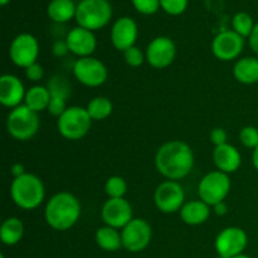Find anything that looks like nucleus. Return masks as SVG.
Instances as JSON below:
<instances>
[{
    "mask_svg": "<svg viewBox=\"0 0 258 258\" xmlns=\"http://www.w3.org/2000/svg\"><path fill=\"white\" fill-rule=\"evenodd\" d=\"M10 197L15 206L24 211H33L43 203L45 188L42 179L34 174L25 173L14 178L10 185Z\"/></svg>",
    "mask_w": 258,
    "mask_h": 258,
    "instance_id": "obj_3",
    "label": "nucleus"
},
{
    "mask_svg": "<svg viewBox=\"0 0 258 258\" xmlns=\"http://www.w3.org/2000/svg\"><path fill=\"white\" fill-rule=\"evenodd\" d=\"M232 258H251V257H248V256H247V254L241 253V254H238V256H234V257H232Z\"/></svg>",
    "mask_w": 258,
    "mask_h": 258,
    "instance_id": "obj_42",
    "label": "nucleus"
},
{
    "mask_svg": "<svg viewBox=\"0 0 258 258\" xmlns=\"http://www.w3.org/2000/svg\"><path fill=\"white\" fill-rule=\"evenodd\" d=\"M40 127L38 112L30 110L23 103L13 108L7 118V130L12 138L19 141H27L37 135Z\"/></svg>",
    "mask_w": 258,
    "mask_h": 258,
    "instance_id": "obj_4",
    "label": "nucleus"
},
{
    "mask_svg": "<svg viewBox=\"0 0 258 258\" xmlns=\"http://www.w3.org/2000/svg\"><path fill=\"white\" fill-rule=\"evenodd\" d=\"M133 214V207L125 198H108L101 209V218L105 226L116 229H122L130 223L134 219Z\"/></svg>",
    "mask_w": 258,
    "mask_h": 258,
    "instance_id": "obj_15",
    "label": "nucleus"
},
{
    "mask_svg": "<svg viewBox=\"0 0 258 258\" xmlns=\"http://www.w3.org/2000/svg\"><path fill=\"white\" fill-rule=\"evenodd\" d=\"M111 17L112 8L107 0H82L76 12L78 25L91 32L107 25Z\"/></svg>",
    "mask_w": 258,
    "mask_h": 258,
    "instance_id": "obj_5",
    "label": "nucleus"
},
{
    "mask_svg": "<svg viewBox=\"0 0 258 258\" xmlns=\"http://www.w3.org/2000/svg\"><path fill=\"white\" fill-rule=\"evenodd\" d=\"M44 76V70L40 64L34 63V64L29 66V67L25 68V77L27 80H29L30 82H38L40 81Z\"/></svg>",
    "mask_w": 258,
    "mask_h": 258,
    "instance_id": "obj_35",
    "label": "nucleus"
},
{
    "mask_svg": "<svg viewBox=\"0 0 258 258\" xmlns=\"http://www.w3.org/2000/svg\"><path fill=\"white\" fill-rule=\"evenodd\" d=\"M122 247L128 252H141L150 244L153 238V229L148 221L134 218L128 224L121 229Z\"/></svg>",
    "mask_w": 258,
    "mask_h": 258,
    "instance_id": "obj_10",
    "label": "nucleus"
},
{
    "mask_svg": "<svg viewBox=\"0 0 258 258\" xmlns=\"http://www.w3.org/2000/svg\"><path fill=\"white\" fill-rule=\"evenodd\" d=\"M227 131L222 127H216L211 133V141L214 146H221L227 144Z\"/></svg>",
    "mask_w": 258,
    "mask_h": 258,
    "instance_id": "obj_36",
    "label": "nucleus"
},
{
    "mask_svg": "<svg viewBox=\"0 0 258 258\" xmlns=\"http://www.w3.org/2000/svg\"><path fill=\"white\" fill-rule=\"evenodd\" d=\"M213 208L214 213H216L217 216H224V214H227V212H228V207H227L226 202H221V203L216 204Z\"/></svg>",
    "mask_w": 258,
    "mask_h": 258,
    "instance_id": "obj_39",
    "label": "nucleus"
},
{
    "mask_svg": "<svg viewBox=\"0 0 258 258\" xmlns=\"http://www.w3.org/2000/svg\"><path fill=\"white\" fill-rule=\"evenodd\" d=\"M134 7L141 14H154L160 7V0H133Z\"/></svg>",
    "mask_w": 258,
    "mask_h": 258,
    "instance_id": "obj_33",
    "label": "nucleus"
},
{
    "mask_svg": "<svg viewBox=\"0 0 258 258\" xmlns=\"http://www.w3.org/2000/svg\"><path fill=\"white\" fill-rule=\"evenodd\" d=\"M52 52L55 57H64L68 52H70V48L66 40H57V42L53 44Z\"/></svg>",
    "mask_w": 258,
    "mask_h": 258,
    "instance_id": "obj_37",
    "label": "nucleus"
},
{
    "mask_svg": "<svg viewBox=\"0 0 258 258\" xmlns=\"http://www.w3.org/2000/svg\"><path fill=\"white\" fill-rule=\"evenodd\" d=\"M24 236V224L17 217L5 219L0 228V238L7 246H14L19 243Z\"/></svg>",
    "mask_w": 258,
    "mask_h": 258,
    "instance_id": "obj_23",
    "label": "nucleus"
},
{
    "mask_svg": "<svg viewBox=\"0 0 258 258\" xmlns=\"http://www.w3.org/2000/svg\"><path fill=\"white\" fill-rule=\"evenodd\" d=\"M248 243L246 232L239 227H227L216 238V251L221 258H232L243 253Z\"/></svg>",
    "mask_w": 258,
    "mask_h": 258,
    "instance_id": "obj_12",
    "label": "nucleus"
},
{
    "mask_svg": "<svg viewBox=\"0 0 258 258\" xmlns=\"http://www.w3.org/2000/svg\"><path fill=\"white\" fill-rule=\"evenodd\" d=\"M239 141L247 149H254L258 146V128L254 126H246L239 133Z\"/></svg>",
    "mask_w": 258,
    "mask_h": 258,
    "instance_id": "obj_30",
    "label": "nucleus"
},
{
    "mask_svg": "<svg viewBox=\"0 0 258 258\" xmlns=\"http://www.w3.org/2000/svg\"><path fill=\"white\" fill-rule=\"evenodd\" d=\"M185 193L178 181L166 180L159 184L154 194L155 206L161 213L171 214L180 212L185 204Z\"/></svg>",
    "mask_w": 258,
    "mask_h": 258,
    "instance_id": "obj_9",
    "label": "nucleus"
},
{
    "mask_svg": "<svg viewBox=\"0 0 258 258\" xmlns=\"http://www.w3.org/2000/svg\"><path fill=\"white\" fill-rule=\"evenodd\" d=\"M146 62L155 70H164L174 62L176 57L175 43L168 37H158L151 40L146 48Z\"/></svg>",
    "mask_w": 258,
    "mask_h": 258,
    "instance_id": "obj_14",
    "label": "nucleus"
},
{
    "mask_svg": "<svg viewBox=\"0 0 258 258\" xmlns=\"http://www.w3.org/2000/svg\"><path fill=\"white\" fill-rule=\"evenodd\" d=\"M70 52L78 55L80 58L92 57V53L97 47V40L91 30L82 27L73 28L66 38Z\"/></svg>",
    "mask_w": 258,
    "mask_h": 258,
    "instance_id": "obj_17",
    "label": "nucleus"
},
{
    "mask_svg": "<svg viewBox=\"0 0 258 258\" xmlns=\"http://www.w3.org/2000/svg\"><path fill=\"white\" fill-rule=\"evenodd\" d=\"M233 76L243 85L258 83V58L244 57L237 60L233 67Z\"/></svg>",
    "mask_w": 258,
    "mask_h": 258,
    "instance_id": "obj_21",
    "label": "nucleus"
},
{
    "mask_svg": "<svg viewBox=\"0 0 258 258\" xmlns=\"http://www.w3.org/2000/svg\"><path fill=\"white\" fill-rule=\"evenodd\" d=\"M92 118L87 110L81 106H71L57 120V128L67 140H81L91 130Z\"/></svg>",
    "mask_w": 258,
    "mask_h": 258,
    "instance_id": "obj_6",
    "label": "nucleus"
},
{
    "mask_svg": "<svg viewBox=\"0 0 258 258\" xmlns=\"http://www.w3.org/2000/svg\"><path fill=\"white\" fill-rule=\"evenodd\" d=\"M244 38L234 30H226L217 35L212 43V52L217 59L231 62L237 59L243 52Z\"/></svg>",
    "mask_w": 258,
    "mask_h": 258,
    "instance_id": "obj_13",
    "label": "nucleus"
},
{
    "mask_svg": "<svg viewBox=\"0 0 258 258\" xmlns=\"http://www.w3.org/2000/svg\"><path fill=\"white\" fill-rule=\"evenodd\" d=\"M24 85L14 75H3L0 77V103L5 107L15 108L23 105L25 100Z\"/></svg>",
    "mask_w": 258,
    "mask_h": 258,
    "instance_id": "obj_16",
    "label": "nucleus"
},
{
    "mask_svg": "<svg viewBox=\"0 0 258 258\" xmlns=\"http://www.w3.org/2000/svg\"><path fill=\"white\" fill-rule=\"evenodd\" d=\"M231 186L232 183L228 174L219 170L211 171L199 181V198L208 206L214 207L216 204L224 202L231 191Z\"/></svg>",
    "mask_w": 258,
    "mask_h": 258,
    "instance_id": "obj_7",
    "label": "nucleus"
},
{
    "mask_svg": "<svg viewBox=\"0 0 258 258\" xmlns=\"http://www.w3.org/2000/svg\"><path fill=\"white\" fill-rule=\"evenodd\" d=\"M39 43L32 34L23 33L14 38L9 48V57L17 67L27 68L37 63Z\"/></svg>",
    "mask_w": 258,
    "mask_h": 258,
    "instance_id": "obj_11",
    "label": "nucleus"
},
{
    "mask_svg": "<svg viewBox=\"0 0 258 258\" xmlns=\"http://www.w3.org/2000/svg\"><path fill=\"white\" fill-rule=\"evenodd\" d=\"M138 39V25L131 18H120L111 30V42L117 50H127Z\"/></svg>",
    "mask_w": 258,
    "mask_h": 258,
    "instance_id": "obj_18",
    "label": "nucleus"
},
{
    "mask_svg": "<svg viewBox=\"0 0 258 258\" xmlns=\"http://www.w3.org/2000/svg\"><path fill=\"white\" fill-rule=\"evenodd\" d=\"M123 58H125L126 64L130 66L133 68H138L140 66L144 64V62L146 60V55L144 54L143 50L140 48H138L136 45L128 48L127 50L123 52Z\"/></svg>",
    "mask_w": 258,
    "mask_h": 258,
    "instance_id": "obj_31",
    "label": "nucleus"
},
{
    "mask_svg": "<svg viewBox=\"0 0 258 258\" xmlns=\"http://www.w3.org/2000/svg\"><path fill=\"white\" fill-rule=\"evenodd\" d=\"M86 110H87L88 115L92 118V121H102L106 120L112 113L113 106L112 102L107 97L98 96V97L92 98L88 102Z\"/></svg>",
    "mask_w": 258,
    "mask_h": 258,
    "instance_id": "obj_26",
    "label": "nucleus"
},
{
    "mask_svg": "<svg viewBox=\"0 0 258 258\" xmlns=\"http://www.w3.org/2000/svg\"><path fill=\"white\" fill-rule=\"evenodd\" d=\"M155 166L159 174L168 180H181L194 168L193 150L184 141H168L156 151Z\"/></svg>",
    "mask_w": 258,
    "mask_h": 258,
    "instance_id": "obj_1",
    "label": "nucleus"
},
{
    "mask_svg": "<svg viewBox=\"0 0 258 258\" xmlns=\"http://www.w3.org/2000/svg\"><path fill=\"white\" fill-rule=\"evenodd\" d=\"M82 207L80 201L68 191L54 194L45 204L44 218L54 231H68L80 219Z\"/></svg>",
    "mask_w": 258,
    "mask_h": 258,
    "instance_id": "obj_2",
    "label": "nucleus"
},
{
    "mask_svg": "<svg viewBox=\"0 0 258 258\" xmlns=\"http://www.w3.org/2000/svg\"><path fill=\"white\" fill-rule=\"evenodd\" d=\"M95 239L97 246L106 252H116L122 247V237L118 229L103 226L96 231Z\"/></svg>",
    "mask_w": 258,
    "mask_h": 258,
    "instance_id": "obj_22",
    "label": "nucleus"
},
{
    "mask_svg": "<svg viewBox=\"0 0 258 258\" xmlns=\"http://www.w3.org/2000/svg\"><path fill=\"white\" fill-rule=\"evenodd\" d=\"M73 75L78 82L87 87H100L107 81L108 71L97 58L85 57L75 62Z\"/></svg>",
    "mask_w": 258,
    "mask_h": 258,
    "instance_id": "obj_8",
    "label": "nucleus"
},
{
    "mask_svg": "<svg viewBox=\"0 0 258 258\" xmlns=\"http://www.w3.org/2000/svg\"><path fill=\"white\" fill-rule=\"evenodd\" d=\"M213 161L219 171L226 174L234 173L242 164L241 153L231 144L216 146L213 150Z\"/></svg>",
    "mask_w": 258,
    "mask_h": 258,
    "instance_id": "obj_19",
    "label": "nucleus"
},
{
    "mask_svg": "<svg viewBox=\"0 0 258 258\" xmlns=\"http://www.w3.org/2000/svg\"><path fill=\"white\" fill-rule=\"evenodd\" d=\"M232 24H233L234 32L243 38H249V35L252 34V30H253L254 25H256L253 23V19H252L251 15L243 12L237 13V14L234 15L233 20H232Z\"/></svg>",
    "mask_w": 258,
    "mask_h": 258,
    "instance_id": "obj_28",
    "label": "nucleus"
},
{
    "mask_svg": "<svg viewBox=\"0 0 258 258\" xmlns=\"http://www.w3.org/2000/svg\"><path fill=\"white\" fill-rule=\"evenodd\" d=\"M77 8L72 0H53L48 5V15L57 23H64L76 17Z\"/></svg>",
    "mask_w": 258,
    "mask_h": 258,
    "instance_id": "obj_25",
    "label": "nucleus"
},
{
    "mask_svg": "<svg viewBox=\"0 0 258 258\" xmlns=\"http://www.w3.org/2000/svg\"><path fill=\"white\" fill-rule=\"evenodd\" d=\"M12 174L14 178H18V176H22L23 174H25L24 171V166L22 164H14L12 166Z\"/></svg>",
    "mask_w": 258,
    "mask_h": 258,
    "instance_id": "obj_40",
    "label": "nucleus"
},
{
    "mask_svg": "<svg viewBox=\"0 0 258 258\" xmlns=\"http://www.w3.org/2000/svg\"><path fill=\"white\" fill-rule=\"evenodd\" d=\"M50 98H52V95H50L49 90L47 87H44V86H33L27 91L24 105L29 107L30 110L39 113L42 111L47 110Z\"/></svg>",
    "mask_w": 258,
    "mask_h": 258,
    "instance_id": "obj_24",
    "label": "nucleus"
},
{
    "mask_svg": "<svg viewBox=\"0 0 258 258\" xmlns=\"http://www.w3.org/2000/svg\"><path fill=\"white\" fill-rule=\"evenodd\" d=\"M105 191L111 199L123 198L127 191V183L122 176L113 175L106 180L105 184Z\"/></svg>",
    "mask_w": 258,
    "mask_h": 258,
    "instance_id": "obj_29",
    "label": "nucleus"
},
{
    "mask_svg": "<svg viewBox=\"0 0 258 258\" xmlns=\"http://www.w3.org/2000/svg\"><path fill=\"white\" fill-rule=\"evenodd\" d=\"M249 45H251L252 50L258 54V23L254 25L252 34L249 35Z\"/></svg>",
    "mask_w": 258,
    "mask_h": 258,
    "instance_id": "obj_38",
    "label": "nucleus"
},
{
    "mask_svg": "<svg viewBox=\"0 0 258 258\" xmlns=\"http://www.w3.org/2000/svg\"><path fill=\"white\" fill-rule=\"evenodd\" d=\"M67 100H63V98L60 97H52L50 98V102L49 105H48V108L47 111L50 113L52 116H54V117H60V116L63 115V113L66 112V110H67V102H66Z\"/></svg>",
    "mask_w": 258,
    "mask_h": 258,
    "instance_id": "obj_34",
    "label": "nucleus"
},
{
    "mask_svg": "<svg viewBox=\"0 0 258 258\" xmlns=\"http://www.w3.org/2000/svg\"><path fill=\"white\" fill-rule=\"evenodd\" d=\"M252 164H253L254 169L258 171V146L253 150L252 153Z\"/></svg>",
    "mask_w": 258,
    "mask_h": 258,
    "instance_id": "obj_41",
    "label": "nucleus"
},
{
    "mask_svg": "<svg viewBox=\"0 0 258 258\" xmlns=\"http://www.w3.org/2000/svg\"><path fill=\"white\" fill-rule=\"evenodd\" d=\"M8 2H9V0H2V5H5Z\"/></svg>",
    "mask_w": 258,
    "mask_h": 258,
    "instance_id": "obj_43",
    "label": "nucleus"
},
{
    "mask_svg": "<svg viewBox=\"0 0 258 258\" xmlns=\"http://www.w3.org/2000/svg\"><path fill=\"white\" fill-rule=\"evenodd\" d=\"M211 216V206L203 201H190L180 209V218L188 226H201L206 223Z\"/></svg>",
    "mask_w": 258,
    "mask_h": 258,
    "instance_id": "obj_20",
    "label": "nucleus"
},
{
    "mask_svg": "<svg viewBox=\"0 0 258 258\" xmlns=\"http://www.w3.org/2000/svg\"><path fill=\"white\" fill-rule=\"evenodd\" d=\"M47 88L49 90L52 97H60L67 100L71 95V83L64 76L55 75L48 82Z\"/></svg>",
    "mask_w": 258,
    "mask_h": 258,
    "instance_id": "obj_27",
    "label": "nucleus"
},
{
    "mask_svg": "<svg viewBox=\"0 0 258 258\" xmlns=\"http://www.w3.org/2000/svg\"><path fill=\"white\" fill-rule=\"evenodd\" d=\"M160 5L169 14L179 15L186 9L188 0H160Z\"/></svg>",
    "mask_w": 258,
    "mask_h": 258,
    "instance_id": "obj_32",
    "label": "nucleus"
},
{
    "mask_svg": "<svg viewBox=\"0 0 258 258\" xmlns=\"http://www.w3.org/2000/svg\"><path fill=\"white\" fill-rule=\"evenodd\" d=\"M0 258H4V256H3V254H2V256H0Z\"/></svg>",
    "mask_w": 258,
    "mask_h": 258,
    "instance_id": "obj_44",
    "label": "nucleus"
}]
</instances>
